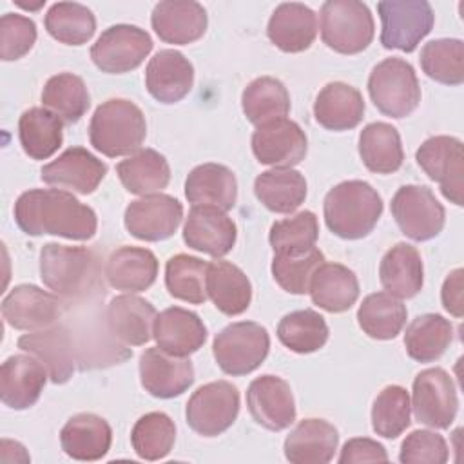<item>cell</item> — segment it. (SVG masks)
Masks as SVG:
<instances>
[{"mask_svg": "<svg viewBox=\"0 0 464 464\" xmlns=\"http://www.w3.org/2000/svg\"><path fill=\"white\" fill-rule=\"evenodd\" d=\"M14 221L27 236H60L85 241L96 234L98 219L91 207L60 188H31L14 203Z\"/></svg>", "mask_w": 464, "mask_h": 464, "instance_id": "obj_1", "label": "cell"}, {"mask_svg": "<svg viewBox=\"0 0 464 464\" xmlns=\"http://www.w3.org/2000/svg\"><path fill=\"white\" fill-rule=\"evenodd\" d=\"M40 277L58 297L82 301L100 286V263L85 246L45 243L40 250Z\"/></svg>", "mask_w": 464, "mask_h": 464, "instance_id": "obj_2", "label": "cell"}, {"mask_svg": "<svg viewBox=\"0 0 464 464\" xmlns=\"http://www.w3.org/2000/svg\"><path fill=\"white\" fill-rule=\"evenodd\" d=\"M323 212L330 232L343 239H361L377 225L382 199L370 183L348 179L328 190Z\"/></svg>", "mask_w": 464, "mask_h": 464, "instance_id": "obj_3", "label": "cell"}, {"mask_svg": "<svg viewBox=\"0 0 464 464\" xmlns=\"http://www.w3.org/2000/svg\"><path fill=\"white\" fill-rule=\"evenodd\" d=\"M147 136L141 109L130 100L111 98L96 107L89 123L91 145L107 158L138 152Z\"/></svg>", "mask_w": 464, "mask_h": 464, "instance_id": "obj_4", "label": "cell"}, {"mask_svg": "<svg viewBox=\"0 0 464 464\" xmlns=\"http://www.w3.org/2000/svg\"><path fill=\"white\" fill-rule=\"evenodd\" d=\"M373 16L357 0H328L321 5V38L341 54H357L373 40Z\"/></svg>", "mask_w": 464, "mask_h": 464, "instance_id": "obj_5", "label": "cell"}, {"mask_svg": "<svg viewBox=\"0 0 464 464\" xmlns=\"http://www.w3.org/2000/svg\"><path fill=\"white\" fill-rule=\"evenodd\" d=\"M368 92L373 105L395 120L411 114L420 102L415 69L406 60L395 56L382 60L372 69Z\"/></svg>", "mask_w": 464, "mask_h": 464, "instance_id": "obj_6", "label": "cell"}, {"mask_svg": "<svg viewBox=\"0 0 464 464\" xmlns=\"http://www.w3.org/2000/svg\"><path fill=\"white\" fill-rule=\"evenodd\" d=\"M270 350V337L265 326L252 321H239L225 326L212 343L218 366L228 375H246L261 366Z\"/></svg>", "mask_w": 464, "mask_h": 464, "instance_id": "obj_7", "label": "cell"}, {"mask_svg": "<svg viewBox=\"0 0 464 464\" xmlns=\"http://www.w3.org/2000/svg\"><path fill=\"white\" fill-rule=\"evenodd\" d=\"M381 16V44L386 49L411 53L420 40L430 34L435 14L426 0H388L379 2Z\"/></svg>", "mask_w": 464, "mask_h": 464, "instance_id": "obj_8", "label": "cell"}, {"mask_svg": "<svg viewBox=\"0 0 464 464\" xmlns=\"http://www.w3.org/2000/svg\"><path fill=\"white\" fill-rule=\"evenodd\" d=\"M239 413V392L228 381H214L199 386L188 399L187 424L203 437H218L227 431Z\"/></svg>", "mask_w": 464, "mask_h": 464, "instance_id": "obj_9", "label": "cell"}, {"mask_svg": "<svg viewBox=\"0 0 464 464\" xmlns=\"http://www.w3.org/2000/svg\"><path fill=\"white\" fill-rule=\"evenodd\" d=\"M150 34L129 24L107 27L91 47L94 65L109 74H121L136 69L152 51Z\"/></svg>", "mask_w": 464, "mask_h": 464, "instance_id": "obj_10", "label": "cell"}, {"mask_svg": "<svg viewBox=\"0 0 464 464\" xmlns=\"http://www.w3.org/2000/svg\"><path fill=\"white\" fill-rule=\"evenodd\" d=\"M392 216L401 232L413 241H428L439 236L446 221L444 207L424 185L401 187L392 198Z\"/></svg>", "mask_w": 464, "mask_h": 464, "instance_id": "obj_11", "label": "cell"}, {"mask_svg": "<svg viewBox=\"0 0 464 464\" xmlns=\"http://www.w3.org/2000/svg\"><path fill=\"white\" fill-rule=\"evenodd\" d=\"M415 160L428 178L440 185V192L446 199L457 207L464 205V152L459 138H428L417 149Z\"/></svg>", "mask_w": 464, "mask_h": 464, "instance_id": "obj_12", "label": "cell"}, {"mask_svg": "<svg viewBox=\"0 0 464 464\" xmlns=\"http://www.w3.org/2000/svg\"><path fill=\"white\" fill-rule=\"evenodd\" d=\"M411 408L420 424L435 430L450 428L459 410L451 375L442 368L422 370L413 381Z\"/></svg>", "mask_w": 464, "mask_h": 464, "instance_id": "obj_13", "label": "cell"}, {"mask_svg": "<svg viewBox=\"0 0 464 464\" xmlns=\"http://www.w3.org/2000/svg\"><path fill=\"white\" fill-rule=\"evenodd\" d=\"M183 219V205L169 194H149L125 208V228L141 241L169 239Z\"/></svg>", "mask_w": 464, "mask_h": 464, "instance_id": "obj_14", "label": "cell"}, {"mask_svg": "<svg viewBox=\"0 0 464 464\" xmlns=\"http://www.w3.org/2000/svg\"><path fill=\"white\" fill-rule=\"evenodd\" d=\"M62 314L63 303L60 297L34 285H18L2 301V315L16 330L49 328Z\"/></svg>", "mask_w": 464, "mask_h": 464, "instance_id": "obj_15", "label": "cell"}, {"mask_svg": "<svg viewBox=\"0 0 464 464\" xmlns=\"http://www.w3.org/2000/svg\"><path fill=\"white\" fill-rule=\"evenodd\" d=\"M252 152L263 165L290 169L306 156V134L288 118L274 120L254 130Z\"/></svg>", "mask_w": 464, "mask_h": 464, "instance_id": "obj_16", "label": "cell"}, {"mask_svg": "<svg viewBox=\"0 0 464 464\" xmlns=\"http://www.w3.org/2000/svg\"><path fill=\"white\" fill-rule=\"evenodd\" d=\"M18 348L34 355L47 370L54 384L67 382L76 366V352L72 334L63 324H53L44 330H34L18 339Z\"/></svg>", "mask_w": 464, "mask_h": 464, "instance_id": "obj_17", "label": "cell"}, {"mask_svg": "<svg viewBox=\"0 0 464 464\" xmlns=\"http://www.w3.org/2000/svg\"><path fill=\"white\" fill-rule=\"evenodd\" d=\"M252 419L270 431L286 430L295 420V402L290 384L277 375H261L246 390Z\"/></svg>", "mask_w": 464, "mask_h": 464, "instance_id": "obj_18", "label": "cell"}, {"mask_svg": "<svg viewBox=\"0 0 464 464\" xmlns=\"http://www.w3.org/2000/svg\"><path fill=\"white\" fill-rule=\"evenodd\" d=\"M236 225L225 210L212 205H194L183 225V241L188 248L212 257L227 256L236 243Z\"/></svg>", "mask_w": 464, "mask_h": 464, "instance_id": "obj_19", "label": "cell"}, {"mask_svg": "<svg viewBox=\"0 0 464 464\" xmlns=\"http://www.w3.org/2000/svg\"><path fill=\"white\" fill-rule=\"evenodd\" d=\"M107 174V165L83 147H71L44 165L40 178L47 185L76 194H91Z\"/></svg>", "mask_w": 464, "mask_h": 464, "instance_id": "obj_20", "label": "cell"}, {"mask_svg": "<svg viewBox=\"0 0 464 464\" xmlns=\"http://www.w3.org/2000/svg\"><path fill=\"white\" fill-rule=\"evenodd\" d=\"M140 381L152 397L172 399L194 382V366L187 357L170 355L158 346L147 348L140 355Z\"/></svg>", "mask_w": 464, "mask_h": 464, "instance_id": "obj_21", "label": "cell"}, {"mask_svg": "<svg viewBox=\"0 0 464 464\" xmlns=\"http://www.w3.org/2000/svg\"><path fill=\"white\" fill-rule=\"evenodd\" d=\"M49 373L34 355H11L0 368V399L13 410L31 408L42 395Z\"/></svg>", "mask_w": 464, "mask_h": 464, "instance_id": "obj_22", "label": "cell"}, {"mask_svg": "<svg viewBox=\"0 0 464 464\" xmlns=\"http://www.w3.org/2000/svg\"><path fill=\"white\" fill-rule=\"evenodd\" d=\"M150 24L165 44L187 45L199 40L207 31V11L192 0H165L154 5Z\"/></svg>", "mask_w": 464, "mask_h": 464, "instance_id": "obj_23", "label": "cell"}, {"mask_svg": "<svg viewBox=\"0 0 464 464\" xmlns=\"http://www.w3.org/2000/svg\"><path fill=\"white\" fill-rule=\"evenodd\" d=\"M194 83L192 63L174 49L158 51L145 69V87L160 103H176L185 98Z\"/></svg>", "mask_w": 464, "mask_h": 464, "instance_id": "obj_24", "label": "cell"}, {"mask_svg": "<svg viewBox=\"0 0 464 464\" xmlns=\"http://www.w3.org/2000/svg\"><path fill=\"white\" fill-rule=\"evenodd\" d=\"M156 308L143 297L125 294L111 299L105 314L109 334L130 346H141L152 339Z\"/></svg>", "mask_w": 464, "mask_h": 464, "instance_id": "obj_25", "label": "cell"}, {"mask_svg": "<svg viewBox=\"0 0 464 464\" xmlns=\"http://www.w3.org/2000/svg\"><path fill=\"white\" fill-rule=\"evenodd\" d=\"M152 337L163 352L176 357H187L205 344L207 326L196 312L170 306L156 315Z\"/></svg>", "mask_w": 464, "mask_h": 464, "instance_id": "obj_26", "label": "cell"}, {"mask_svg": "<svg viewBox=\"0 0 464 464\" xmlns=\"http://www.w3.org/2000/svg\"><path fill=\"white\" fill-rule=\"evenodd\" d=\"M268 40L285 53L306 51L317 36V14L304 4H279L266 25Z\"/></svg>", "mask_w": 464, "mask_h": 464, "instance_id": "obj_27", "label": "cell"}, {"mask_svg": "<svg viewBox=\"0 0 464 464\" xmlns=\"http://www.w3.org/2000/svg\"><path fill=\"white\" fill-rule=\"evenodd\" d=\"M339 433L324 419H303L285 439V457L294 464H326L334 459Z\"/></svg>", "mask_w": 464, "mask_h": 464, "instance_id": "obj_28", "label": "cell"}, {"mask_svg": "<svg viewBox=\"0 0 464 464\" xmlns=\"http://www.w3.org/2000/svg\"><path fill=\"white\" fill-rule=\"evenodd\" d=\"M112 442L109 422L94 413L72 415L60 431V444L65 455L74 460H100Z\"/></svg>", "mask_w": 464, "mask_h": 464, "instance_id": "obj_29", "label": "cell"}, {"mask_svg": "<svg viewBox=\"0 0 464 464\" xmlns=\"http://www.w3.org/2000/svg\"><path fill=\"white\" fill-rule=\"evenodd\" d=\"M314 116L328 130H350L364 116L362 94L344 82L326 83L314 102Z\"/></svg>", "mask_w": 464, "mask_h": 464, "instance_id": "obj_30", "label": "cell"}, {"mask_svg": "<svg viewBox=\"0 0 464 464\" xmlns=\"http://www.w3.org/2000/svg\"><path fill=\"white\" fill-rule=\"evenodd\" d=\"M185 198L192 205H212L227 212L237 199L236 176L219 163L198 165L185 179Z\"/></svg>", "mask_w": 464, "mask_h": 464, "instance_id": "obj_31", "label": "cell"}, {"mask_svg": "<svg viewBox=\"0 0 464 464\" xmlns=\"http://www.w3.org/2000/svg\"><path fill=\"white\" fill-rule=\"evenodd\" d=\"M158 259L141 246L116 248L105 265V277L109 285L123 292H143L156 281Z\"/></svg>", "mask_w": 464, "mask_h": 464, "instance_id": "obj_32", "label": "cell"}, {"mask_svg": "<svg viewBox=\"0 0 464 464\" xmlns=\"http://www.w3.org/2000/svg\"><path fill=\"white\" fill-rule=\"evenodd\" d=\"M422 276L420 254L408 243L393 245L382 256L379 265V279L382 288L397 299H410L417 295L424 283Z\"/></svg>", "mask_w": 464, "mask_h": 464, "instance_id": "obj_33", "label": "cell"}, {"mask_svg": "<svg viewBox=\"0 0 464 464\" xmlns=\"http://www.w3.org/2000/svg\"><path fill=\"white\" fill-rule=\"evenodd\" d=\"M207 295L221 314L239 315L250 306L252 285L239 266L216 259L207 266Z\"/></svg>", "mask_w": 464, "mask_h": 464, "instance_id": "obj_34", "label": "cell"}, {"mask_svg": "<svg viewBox=\"0 0 464 464\" xmlns=\"http://www.w3.org/2000/svg\"><path fill=\"white\" fill-rule=\"evenodd\" d=\"M308 292L314 304L330 314H339L355 304L359 297V281L348 266L323 263L315 270Z\"/></svg>", "mask_w": 464, "mask_h": 464, "instance_id": "obj_35", "label": "cell"}, {"mask_svg": "<svg viewBox=\"0 0 464 464\" xmlns=\"http://www.w3.org/2000/svg\"><path fill=\"white\" fill-rule=\"evenodd\" d=\"M63 120L45 107H31L22 112L18 138L24 152L33 160L51 158L63 141Z\"/></svg>", "mask_w": 464, "mask_h": 464, "instance_id": "obj_36", "label": "cell"}, {"mask_svg": "<svg viewBox=\"0 0 464 464\" xmlns=\"http://www.w3.org/2000/svg\"><path fill=\"white\" fill-rule=\"evenodd\" d=\"M116 174L130 194L149 196L163 190L170 181V167L154 149H140L116 165Z\"/></svg>", "mask_w": 464, "mask_h": 464, "instance_id": "obj_37", "label": "cell"}, {"mask_svg": "<svg viewBox=\"0 0 464 464\" xmlns=\"http://www.w3.org/2000/svg\"><path fill=\"white\" fill-rule=\"evenodd\" d=\"M359 154L366 169L375 174L397 172L404 161L401 136L393 125L384 121H373L361 130Z\"/></svg>", "mask_w": 464, "mask_h": 464, "instance_id": "obj_38", "label": "cell"}, {"mask_svg": "<svg viewBox=\"0 0 464 464\" xmlns=\"http://www.w3.org/2000/svg\"><path fill=\"white\" fill-rule=\"evenodd\" d=\"M254 192L268 210L290 214L306 198V179L294 169H272L256 178Z\"/></svg>", "mask_w": 464, "mask_h": 464, "instance_id": "obj_39", "label": "cell"}, {"mask_svg": "<svg viewBox=\"0 0 464 464\" xmlns=\"http://www.w3.org/2000/svg\"><path fill=\"white\" fill-rule=\"evenodd\" d=\"M241 107L246 120L259 127L274 120L286 118L290 111V94L277 78L261 76L245 87L241 94Z\"/></svg>", "mask_w": 464, "mask_h": 464, "instance_id": "obj_40", "label": "cell"}, {"mask_svg": "<svg viewBox=\"0 0 464 464\" xmlns=\"http://www.w3.org/2000/svg\"><path fill=\"white\" fill-rule=\"evenodd\" d=\"M406 306L388 292H375L362 299L357 310V323L362 332L379 341L393 339L406 323Z\"/></svg>", "mask_w": 464, "mask_h": 464, "instance_id": "obj_41", "label": "cell"}, {"mask_svg": "<svg viewBox=\"0 0 464 464\" xmlns=\"http://www.w3.org/2000/svg\"><path fill=\"white\" fill-rule=\"evenodd\" d=\"M453 341L451 323L439 314H422L415 317L404 334L408 355L419 362L439 359Z\"/></svg>", "mask_w": 464, "mask_h": 464, "instance_id": "obj_42", "label": "cell"}, {"mask_svg": "<svg viewBox=\"0 0 464 464\" xmlns=\"http://www.w3.org/2000/svg\"><path fill=\"white\" fill-rule=\"evenodd\" d=\"M42 103L63 121L76 123L87 112L91 98L80 76L72 72H60L45 82Z\"/></svg>", "mask_w": 464, "mask_h": 464, "instance_id": "obj_43", "label": "cell"}, {"mask_svg": "<svg viewBox=\"0 0 464 464\" xmlns=\"http://www.w3.org/2000/svg\"><path fill=\"white\" fill-rule=\"evenodd\" d=\"M277 337L283 346L295 353H312L326 344L328 324L315 310H295L279 321Z\"/></svg>", "mask_w": 464, "mask_h": 464, "instance_id": "obj_44", "label": "cell"}, {"mask_svg": "<svg viewBox=\"0 0 464 464\" xmlns=\"http://www.w3.org/2000/svg\"><path fill=\"white\" fill-rule=\"evenodd\" d=\"M44 24L47 33L65 45H82L89 42L96 31L92 11L76 2L53 4Z\"/></svg>", "mask_w": 464, "mask_h": 464, "instance_id": "obj_45", "label": "cell"}, {"mask_svg": "<svg viewBox=\"0 0 464 464\" xmlns=\"http://www.w3.org/2000/svg\"><path fill=\"white\" fill-rule=\"evenodd\" d=\"M207 266L199 257L176 254L165 265V286L176 299L201 304L207 301Z\"/></svg>", "mask_w": 464, "mask_h": 464, "instance_id": "obj_46", "label": "cell"}, {"mask_svg": "<svg viewBox=\"0 0 464 464\" xmlns=\"http://www.w3.org/2000/svg\"><path fill=\"white\" fill-rule=\"evenodd\" d=\"M420 67L424 74L444 85L464 82V44L459 38H439L420 49Z\"/></svg>", "mask_w": 464, "mask_h": 464, "instance_id": "obj_47", "label": "cell"}, {"mask_svg": "<svg viewBox=\"0 0 464 464\" xmlns=\"http://www.w3.org/2000/svg\"><path fill=\"white\" fill-rule=\"evenodd\" d=\"M174 420L163 411H150L141 415L130 431L132 450L140 459L145 460H160L167 457L174 446Z\"/></svg>", "mask_w": 464, "mask_h": 464, "instance_id": "obj_48", "label": "cell"}, {"mask_svg": "<svg viewBox=\"0 0 464 464\" xmlns=\"http://www.w3.org/2000/svg\"><path fill=\"white\" fill-rule=\"evenodd\" d=\"M411 404L410 395L402 386H386L373 401L372 428L384 439L399 437L410 426Z\"/></svg>", "mask_w": 464, "mask_h": 464, "instance_id": "obj_49", "label": "cell"}, {"mask_svg": "<svg viewBox=\"0 0 464 464\" xmlns=\"http://www.w3.org/2000/svg\"><path fill=\"white\" fill-rule=\"evenodd\" d=\"M319 237L317 218L310 210H301L270 227V246L274 254H301L315 246Z\"/></svg>", "mask_w": 464, "mask_h": 464, "instance_id": "obj_50", "label": "cell"}, {"mask_svg": "<svg viewBox=\"0 0 464 464\" xmlns=\"http://www.w3.org/2000/svg\"><path fill=\"white\" fill-rule=\"evenodd\" d=\"M324 263L319 248H310L301 254H274L272 276L276 283L288 294H306L315 270Z\"/></svg>", "mask_w": 464, "mask_h": 464, "instance_id": "obj_51", "label": "cell"}, {"mask_svg": "<svg viewBox=\"0 0 464 464\" xmlns=\"http://www.w3.org/2000/svg\"><path fill=\"white\" fill-rule=\"evenodd\" d=\"M36 42V25L31 18L5 13L0 18V58L13 62L27 54Z\"/></svg>", "mask_w": 464, "mask_h": 464, "instance_id": "obj_52", "label": "cell"}, {"mask_svg": "<svg viewBox=\"0 0 464 464\" xmlns=\"http://www.w3.org/2000/svg\"><path fill=\"white\" fill-rule=\"evenodd\" d=\"M448 457L444 437L430 430L411 431L402 440L399 453V460L404 464H444Z\"/></svg>", "mask_w": 464, "mask_h": 464, "instance_id": "obj_53", "label": "cell"}, {"mask_svg": "<svg viewBox=\"0 0 464 464\" xmlns=\"http://www.w3.org/2000/svg\"><path fill=\"white\" fill-rule=\"evenodd\" d=\"M341 464H350V462H386L388 453L382 444L377 440L366 439V437H357L350 439L344 442L341 455L337 459Z\"/></svg>", "mask_w": 464, "mask_h": 464, "instance_id": "obj_54", "label": "cell"}, {"mask_svg": "<svg viewBox=\"0 0 464 464\" xmlns=\"http://www.w3.org/2000/svg\"><path fill=\"white\" fill-rule=\"evenodd\" d=\"M462 268H455L453 272H450V276L446 277L444 285H442V292H440V299H442V306L455 317H462L464 314V299H462Z\"/></svg>", "mask_w": 464, "mask_h": 464, "instance_id": "obj_55", "label": "cell"}]
</instances>
